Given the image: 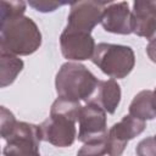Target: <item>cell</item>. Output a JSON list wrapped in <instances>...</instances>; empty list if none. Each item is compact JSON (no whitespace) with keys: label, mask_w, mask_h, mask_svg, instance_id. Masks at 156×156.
I'll use <instances>...</instances> for the list:
<instances>
[{"label":"cell","mask_w":156,"mask_h":156,"mask_svg":"<svg viewBox=\"0 0 156 156\" xmlns=\"http://www.w3.org/2000/svg\"><path fill=\"white\" fill-rule=\"evenodd\" d=\"M82 107L83 106L80 105V102L57 98L51 106L50 115H63V116H67L77 122L79 119Z\"/></svg>","instance_id":"obj_15"},{"label":"cell","mask_w":156,"mask_h":156,"mask_svg":"<svg viewBox=\"0 0 156 156\" xmlns=\"http://www.w3.org/2000/svg\"><path fill=\"white\" fill-rule=\"evenodd\" d=\"M135 152L138 156H156V138L150 136L143 139L138 144Z\"/></svg>","instance_id":"obj_17"},{"label":"cell","mask_w":156,"mask_h":156,"mask_svg":"<svg viewBox=\"0 0 156 156\" xmlns=\"http://www.w3.org/2000/svg\"><path fill=\"white\" fill-rule=\"evenodd\" d=\"M98 83L99 79L84 65L77 62L63 63L55 79L57 98L77 102H88Z\"/></svg>","instance_id":"obj_2"},{"label":"cell","mask_w":156,"mask_h":156,"mask_svg":"<svg viewBox=\"0 0 156 156\" xmlns=\"http://www.w3.org/2000/svg\"><path fill=\"white\" fill-rule=\"evenodd\" d=\"M41 140L57 147L71 146L77 136L76 121L63 115H50L40 126Z\"/></svg>","instance_id":"obj_7"},{"label":"cell","mask_w":156,"mask_h":156,"mask_svg":"<svg viewBox=\"0 0 156 156\" xmlns=\"http://www.w3.org/2000/svg\"><path fill=\"white\" fill-rule=\"evenodd\" d=\"M41 44V33L33 20L21 16L0 24L1 52L11 55H30Z\"/></svg>","instance_id":"obj_1"},{"label":"cell","mask_w":156,"mask_h":156,"mask_svg":"<svg viewBox=\"0 0 156 156\" xmlns=\"http://www.w3.org/2000/svg\"><path fill=\"white\" fill-rule=\"evenodd\" d=\"M129 115L141 121L156 118L152 101V90H141L134 96L129 105Z\"/></svg>","instance_id":"obj_13"},{"label":"cell","mask_w":156,"mask_h":156,"mask_svg":"<svg viewBox=\"0 0 156 156\" xmlns=\"http://www.w3.org/2000/svg\"><path fill=\"white\" fill-rule=\"evenodd\" d=\"M6 145L2 150L5 156H40V129L39 126L17 122L11 132L4 138Z\"/></svg>","instance_id":"obj_4"},{"label":"cell","mask_w":156,"mask_h":156,"mask_svg":"<svg viewBox=\"0 0 156 156\" xmlns=\"http://www.w3.org/2000/svg\"><path fill=\"white\" fill-rule=\"evenodd\" d=\"M23 68V61L15 55L1 52L0 57V85L5 88L13 83Z\"/></svg>","instance_id":"obj_14"},{"label":"cell","mask_w":156,"mask_h":156,"mask_svg":"<svg viewBox=\"0 0 156 156\" xmlns=\"http://www.w3.org/2000/svg\"><path fill=\"white\" fill-rule=\"evenodd\" d=\"M101 26L106 32L115 34L133 33L132 11L128 2H108L102 12Z\"/></svg>","instance_id":"obj_10"},{"label":"cell","mask_w":156,"mask_h":156,"mask_svg":"<svg viewBox=\"0 0 156 156\" xmlns=\"http://www.w3.org/2000/svg\"><path fill=\"white\" fill-rule=\"evenodd\" d=\"M152 101H154V107H155V112H156V89L152 91Z\"/></svg>","instance_id":"obj_21"},{"label":"cell","mask_w":156,"mask_h":156,"mask_svg":"<svg viewBox=\"0 0 156 156\" xmlns=\"http://www.w3.org/2000/svg\"><path fill=\"white\" fill-rule=\"evenodd\" d=\"M146 54L152 62L156 63V38L151 39L146 46Z\"/></svg>","instance_id":"obj_20"},{"label":"cell","mask_w":156,"mask_h":156,"mask_svg":"<svg viewBox=\"0 0 156 156\" xmlns=\"http://www.w3.org/2000/svg\"><path fill=\"white\" fill-rule=\"evenodd\" d=\"M107 4L101 1L72 2L66 29L90 34L93 28L98 23H101L102 12Z\"/></svg>","instance_id":"obj_6"},{"label":"cell","mask_w":156,"mask_h":156,"mask_svg":"<svg viewBox=\"0 0 156 156\" xmlns=\"http://www.w3.org/2000/svg\"><path fill=\"white\" fill-rule=\"evenodd\" d=\"M155 138H156V135H155Z\"/></svg>","instance_id":"obj_22"},{"label":"cell","mask_w":156,"mask_h":156,"mask_svg":"<svg viewBox=\"0 0 156 156\" xmlns=\"http://www.w3.org/2000/svg\"><path fill=\"white\" fill-rule=\"evenodd\" d=\"M91 61L108 77L122 79L134 68L135 56L130 46L100 43L95 48Z\"/></svg>","instance_id":"obj_3"},{"label":"cell","mask_w":156,"mask_h":156,"mask_svg":"<svg viewBox=\"0 0 156 156\" xmlns=\"http://www.w3.org/2000/svg\"><path fill=\"white\" fill-rule=\"evenodd\" d=\"M146 124L145 121L138 119L132 115H126L118 123L113 124L106 136L107 156H121L129 140L139 135Z\"/></svg>","instance_id":"obj_5"},{"label":"cell","mask_w":156,"mask_h":156,"mask_svg":"<svg viewBox=\"0 0 156 156\" xmlns=\"http://www.w3.org/2000/svg\"><path fill=\"white\" fill-rule=\"evenodd\" d=\"M1 136L2 139L11 132V129L15 127L17 121L15 119V116L11 111H9L5 106H1Z\"/></svg>","instance_id":"obj_18"},{"label":"cell","mask_w":156,"mask_h":156,"mask_svg":"<svg viewBox=\"0 0 156 156\" xmlns=\"http://www.w3.org/2000/svg\"><path fill=\"white\" fill-rule=\"evenodd\" d=\"M78 140L83 143L105 140L107 136L106 112L95 104H87L79 115Z\"/></svg>","instance_id":"obj_8"},{"label":"cell","mask_w":156,"mask_h":156,"mask_svg":"<svg viewBox=\"0 0 156 156\" xmlns=\"http://www.w3.org/2000/svg\"><path fill=\"white\" fill-rule=\"evenodd\" d=\"M29 6L34 7L37 11L40 12H51L57 7L66 5L67 2H58V1H29Z\"/></svg>","instance_id":"obj_19"},{"label":"cell","mask_w":156,"mask_h":156,"mask_svg":"<svg viewBox=\"0 0 156 156\" xmlns=\"http://www.w3.org/2000/svg\"><path fill=\"white\" fill-rule=\"evenodd\" d=\"M26 11L24 1H0V24L11 21L13 18L23 16Z\"/></svg>","instance_id":"obj_16"},{"label":"cell","mask_w":156,"mask_h":156,"mask_svg":"<svg viewBox=\"0 0 156 156\" xmlns=\"http://www.w3.org/2000/svg\"><path fill=\"white\" fill-rule=\"evenodd\" d=\"M121 101V88L115 79L99 80L98 87L87 104H95L107 113H113Z\"/></svg>","instance_id":"obj_12"},{"label":"cell","mask_w":156,"mask_h":156,"mask_svg":"<svg viewBox=\"0 0 156 156\" xmlns=\"http://www.w3.org/2000/svg\"><path fill=\"white\" fill-rule=\"evenodd\" d=\"M60 46L62 55L73 61L91 58L95 52V41L88 33L68 30L65 28L60 37Z\"/></svg>","instance_id":"obj_9"},{"label":"cell","mask_w":156,"mask_h":156,"mask_svg":"<svg viewBox=\"0 0 156 156\" xmlns=\"http://www.w3.org/2000/svg\"><path fill=\"white\" fill-rule=\"evenodd\" d=\"M133 33L149 40L156 38V13L149 1H135L132 11Z\"/></svg>","instance_id":"obj_11"}]
</instances>
